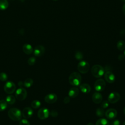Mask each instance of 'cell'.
Segmentation results:
<instances>
[{"label": "cell", "mask_w": 125, "mask_h": 125, "mask_svg": "<svg viewBox=\"0 0 125 125\" xmlns=\"http://www.w3.org/2000/svg\"><path fill=\"white\" fill-rule=\"evenodd\" d=\"M82 77L80 74L77 72L71 73L68 78V82L70 84L73 86H78L81 83Z\"/></svg>", "instance_id": "1"}, {"label": "cell", "mask_w": 125, "mask_h": 125, "mask_svg": "<svg viewBox=\"0 0 125 125\" xmlns=\"http://www.w3.org/2000/svg\"><path fill=\"white\" fill-rule=\"evenodd\" d=\"M8 115L11 120L15 121H20L22 117L21 110L17 108H10L8 112Z\"/></svg>", "instance_id": "2"}, {"label": "cell", "mask_w": 125, "mask_h": 125, "mask_svg": "<svg viewBox=\"0 0 125 125\" xmlns=\"http://www.w3.org/2000/svg\"><path fill=\"white\" fill-rule=\"evenodd\" d=\"M91 74L95 78H99L102 77L104 74V68L100 65L95 64L92 67Z\"/></svg>", "instance_id": "3"}, {"label": "cell", "mask_w": 125, "mask_h": 125, "mask_svg": "<svg viewBox=\"0 0 125 125\" xmlns=\"http://www.w3.org/2000/svg\"><path fill=\"white\" fill-rule=\"evenodd\" d=\"M89 67V63L84 60L80 61L77 66L79 72L82 74H85L88 72Z\"/></svg>", "instance_id": "4"}, {"label": "cell", "mask_w": 125, "mask_h": 125, "mask_svg": "<svg viewBox=\"0 0 125 125\" xmlns=\"http://www.w3.org/2000/svg\"><path fill=\"white\" fill-rule=\"evenodd\" d=\"M27 93L25 89L23 87L18 88L15 93L16 98L20 101L24 100L27 97Z\"/></svg>", "instance_id": "5"}, {"label": "cell", "mask_w": 125, "mask_h": 125, "mask_svg": "<svg viewBox=\"0 0 125 125\" xmlns=\"http://www.w3.org/2000/svg\"><path fill=\"white\" fill-rule=\"evenodd\" d=\"M106 83L105 81L102 79H99L96 81L94 83V88L97 92H102L105 88Z\"/></svg>", "instance_id": "6"}, {"label": "cell", "mask_w": 125, "mask_h": 125, "mask_svg": "<svg viewBox=\"0 0 125 125\" xmlns=\"http://www.w3.org/2000/svg\"><path fill=\"white\" fill-rule=\"evenodd\" d=\"M16 86L15 84L11 81H8L4 85V90L7 94H12L16 90Z\"/></svg>", "instance_id": "7"}, {"label": "cell", "mask_w": 125, "mask_h": 125, "mask_svg": "<svg viewBox=\"0 0 125 125\" xmlns=\"http://www.w3.org/2000/svg\"><path fill=\"white\" fill-rule=\"evenodd\" d=\"M50 115V112L48 109L45 107L40 108L37 113L38 118L41 120H44L47 119Z\"/></svg>", "instance_id": "8"}, {"label": "cell", "mask_w": 125, "mask_h": 125, "mask_svg": "<svg viewBox=\"0 0 125 125\" xmlns=\"http://www.w3.org/2000/svg\"><path fill=\"white\" fill-rule=\"evenodd\" d=\"M120 99V95L117 92L110 93L107 98L108 101L111 104H115L118 102Z\"/></svg>", "instance_id": "9"}, {"label": "cell", "mask_w": 125, "mask_h": 125, "mask_svg": "<svg viewBox=\"0 0 125 125\" xmlns=\"http://www.w3.org/2000/svg\"><path fill=\"white\" fill-rule=\"evenodd\" d=\"M117 115V111L115 109L109 108L105 112V116L108 119L112 120L115 119Z\"/></svg>", "instance_id": "10"}, {"label": "cell", "mask_w": 125, "mask_h": 125, "mask_svg": "<svg viewBox=\"0 0 125 125\" xmlns=\"http://www.w3.org/2000/svg\"><path fill=\"white\" fill-rule=\"evenodd\" d=\"M57 96L54 93H50L45 96L44 101L48 104H53L57 100Z\"/></svg>", "instance_id": "11"}, {"label": "cell", "mask_w": 125, "mask_h": 125, "mask_svg": "<svg viewBox=\"0 0 125 125\" xmlns=\"http://www.w3.org/2000/svg\"><path fill=\"white\" fill-rule=\"evenodd\" d=\"M104 77L106 81L110 83H114L115 81V76L114 74L109 71H107L104 73Z\"/></svg>", "instance_id": "12"}, {"label": "cell", "mask_w": 125, "mask_h": 125, "mask_svg": "<svg viewBox=\"0 0 125 125\" xmlns=\"http://www.w3.org/2000/svg\"><path fill=\"white\" fill-rule=\"evenodd\" d=\"M33 114V111L30 107H25L21 112L22 116L24 119H28L32 117Z\"/></svg>", "instance_id": "13"}, {"label": "cell", "mask_w": 125, "mask_h": 125, "mask_svg": "<svg viewBox=\"0 0 125 125\" xmlns=\"http://www.w3.org/2000/svg\"><path fill=\"white\" fill-rule=\"evenodd\" d=\"M34 54L36 57H41L43 55L45 52V48L43 46L39 45L34 50Z\"/></svg>", "instance_id": "14"}, {"label": "cell", "mask_w": 125, "mask_h": 125, "mask_svg": "<svg viewBox=\"0 0 125 125\" xmlns=\"http://www.w3.org/2000/svg\"><path fill=\"white\" fill-rule=\"evenodd\" d=\"M92 100L94 103L99 104L102 101L103 96L100 92H96L93 94L92 96Z\"/></svg>", "instance_id": "15"}, {"label": "cell", "mask_w": 125, "mask_h": 125, "mask_svg": "<svg viewBox=\"0 0 125 125\" xmlns=\"http://www.w3.org/2000/svg\"><path fill=\"white\" fill-rule=\"evenodd\" d=\"M79 94V89L75 87L71 88L68 93V96L70 98H75L78 96Z\"/></svg>", "instance_id": "16"}, {"label": "cell", "mask_w": 125, "mask_h": 125, "mask_svg": "<svg viewBox=\"0 0 125 125\" xmlns=\"http://www.w3.org/2000/svg\"><path fill=\"white\" fill-rule=\"evenodd\" d=\"M80 89L83 93L86 94L90 92L91 87L88 84L84 83L80 85Z\"/></svg>", "instance_id": "17"}, {"label": "cell", "mask_w": 125, "mask_h": 125, "mask_svg": "<svg viewBox=\"0 0 125 125\" xmlns=\"http://www.w3.org/2000/svg\"><path fill=\"white\" fill-rule=\"evenodd\" d=\"M22 50L26 54L30 55L33 52V49L30 44L25 43L22 46Z\"/></svg>", "instance_id": "18"}, {"label": "cell", "mask_w": 125, "mask_h": 125, "mask_svg": "<svg viewBox=\"0 0 125 125\" xmlns=\"http://www.w3.org/2000/svg\"><path fill=\"white\" fill-rule=\"evenodd\" d=\"M8 7V2L7 0H0V9L4 10Z\"/></svg>", "instance_id": "19"}, {"label": "cell", "mask_w": 125, "mask_h": 125, "mask_svg": "<svg viewBox=\"0 0 125 125\" xmlns=\"http://www.w3.org/2000/svg\"><path fill=\"white\" fill-rule=\"evenodd\" d=\"M5 101L7 104H13L16 102V98L14 96L10 95L6 97Z\"/></svg>", "instance_id": "20"}, {"label": "cell", "mask_w": 125, "mask_h": 125, "mask_svg": "<svg viewBox=\"0 0 125 125\" xmlns=\"http://www.w3.org/2000/svg\"><path fill=\"white\" fill-rule=\"evenodd\" d=\"M95 125H109V124L106 119L101 118L97 121Z\"/></svg>", "instance_id": "21"}, {"label": "cell", "mask_w": 125, "mask_h": 125, "mask_svg": "<svg viewBox=\"0 0 125 125\" xmlns=\"http://www.w3.org/2000/svg\"><path fill=\"white\" fill-rule=\"evenodd\" d=\"M33 84V81L32 79L28 78L26 79L23 82V85L25 87L29 88Z\"/></svg>", "instance_id": "22"}, {"label": "cell", "mask_w": 125, "mask_h": 125, "mask_svg": "<svg viewBox=\"0 0 125 125\" xmlns=\"http://www.w3.org/2000/svg\"><path fill=\"white\" fill-rule=\"evenodd\" d=\"M117 47L120 51L124 50L125 49V42L123 40L119 41L117 43Z\"/></svg>", "instance_id": "23"}, {"label": "cell", "mask_w": 125, "mask_h": 125, "mask_svg": "<svg viewBox=\"0 0 125 125\" xmlns=\"http://www.w3.org/2000/svg\"><path fill=\"white\" fill-rule=\"evenodd\" d=\"M7 106V103L5 100H0V112L4 111Z\"/></svg>", "instance_id": "24"}, {"label": "cell", "mask_w": 125, "mask_h": 125, "mask_svg": "<svg viewBox=\"0 0 125 125\" xmlns=\"http://www.w3.org/2000/svg\"><path fill=\"white\" fill-rule=\"evenodd\" d=\"M96 114L98 117H103L105 114L104 109L102 108L101 107L97 108L96 111Z\"/></svg>", "instance_id": "25"}, {"label": "cell", "mask_w": 125, "mask_h": 125, "mask_svg": "<svg viewBox=\"0 0 125 125\" xmlns=\"http://www.w3.org/2000/svg\"><path fill=\"white\" fill-rule=\"evenodd\" d=\"M41 105V102L38 101V100H34L32 102L31 104V107L33 108H35V109H37V108H38L40 107Z\"/></svg>", "instance_id": "26"}, {"label": "cell", "mask_w": 125, "mask_h": 125, "mask_svg": "<svg viewBox=\"0 0 125 125\" xmlns=\"http://www.w3.org/2000/svg\"><path fill=\"white\" fill-rule=\"evenodd\" d=\"M36 58L34 57H31L29 58L27 60V63L29 65H33L36 62Z\"/></svg>", "instance_id": "27"}, {"label": "cell", "mask_w": 125, "mask_h": 125, "mask_svg": "<svg viewBox=\"0 0 125 125\" xmlns=\"http://www.w3.org/2000/svg\"><path fill=\"white\" fill-rule=\"evenodd\" d=\"M8 79L7 75L4 72H1L0 73V80L1 81H6Z\"/></svg>", "instance_id": "28"}, {"label": "cell", "mask_w": 125, "mask_h": 125, "mask_svg": "<svg viewBox=\"0 0 125 125\" xmlns=\"http://www.w3.org/2000/svg\"><path fill=\"white\" fill-rule=\"evenodd\" d=\"M75 57L78 60H81L83 58V54L80 51H77L75 54Z\"/></svg>", "instance_id": "29"}, {"label": "cell", "mask_w": 125, "mask_h": 125, "mask_svg": "<svg viewBox=\"0 0 125 125\" xmlns=\"http://www.w3.org/2000/svg\"><path fill=\"white\" fill-rule=\"evenodd\" d=\"M109 102L108 101V100H104L101 103V107L104 109L106 108L109 106Z\"/></svg>", "instance_id": "30"}, {"label": "cell", "mask_w": 125, "mask_h": 125, "mask_svg": "<svg viewBox=\"0 0 125 125\" xmlns=\"http://www.w3.org/2000/svg\"><path fill=\"white\" fill-rule=\"evenodd\" d=\"M20 125H30L29 121L26 119H21L20 122Z\"/></svg>", "instance_id": "31"}, {"label": "cell", "mask_w": 125, "mask_h": 125, "mask_svg": "<svg viewBox=\"0 0 125 125\" xmlns=\"http://www.w3.org/2000/svg\"><path fill=\"white\" fill-rule=\"evenodd\" d=\"M50 115H51V117H56L57 116H58V113L56 110H52L50 112Z\"/></svg>", "instance_id": "32"}, {"label": "cell", "mask_w": 125, "mask_h": 125, "mask_svg": "<svg viewBox=\"0 0 125 125\" xmlns=\"http://www.w3.org/2000/svg\"><path fill=\"white\" fill-rule=\"evenodd\" d=\"M110 125H120V121L118 120H114L111 123Z\"/></svg>", "instance_id": "33"}, {"label": "cell", "mask_w": 125, "mask_h": 125, "mask_svg": "<svg viewBox=\"0 0 125 125\" xmlns=\"http://www.w3.org/2000/svg\"><path fill=\"white\" fill-rule=\"evenodd\" d=\"M70 101V97L69 96L65 97L63 99V102L65 104H67L68 103H69Z\"/></svg>", "instance_id": "34"}, {"label": "cell", "mask_w": 125, "mask_h": 125, "mask_svg": "<svg viewBox=\"0 0 125 125\" xmlns=\"http://www.w3.org/2000/svg\"><path fill=\"white\" fill-rule=\"evenodd\" d=\"M118 59L120 61L123 60L124 59V55H123V54H120L118 57Z\"/></svg>", "instance_id": "35"}, {"label": "cell", "mask_w": 125, "mask_h": 125, "mask_svg": "<svg viewBox=\"0 0 125 125\" xmlns=\"http://www.w3.org/2000/svg\"><path fill=\"white\" fill-rule=\"evenodd\" d=\"M122 11H123V14L125 15V4L123 5V6Z\"/></svg>", "instance_id": "36"}, {"label": "cell", "mask_w": 125, "mask_h": 125, "mask_svg": "<svg viewBox=\"0 0 125 125\" xmlns=\"http://www.w3.org/2000/svg\"><path fill=\"white\" fill-rule=\"evenodd\" d=\"M19 85L21 87H22V86L23 85V83H22V82H19Z\"/></svg>", "instance_id": "37"}, {"label": "cell", "mask_w": 125, "mask_h": 125, "mask_svg": "<svg viewBox=\"0 0 125 125\" xmlns=\"http://www.w3.org/2000/svg\"><path fill=\"white\" fill-rule=\"evenodd\" d=\"M86 125H94L93 123H89L88 124H87Z\"/></svg>", "instance_id": "38"}, {"label": "cell", "mask_w": 125, "mask_h": 125, "mask_svg": "<svg viewBox=\"0 0 125 125\" xmlns=\"http://www.w3.org/2000/svg\"><path fill=\"white\" fill-rule=\"evenodd\" d=\"M124 113L125 115V107H124Z\"/></svg>", "instance_id": "39"}, {"label": "cell", "mask_w": 125, "mask_h": 125, "mask_svg": "<svg viewBox=\"0 0 125 125\" xmlns=\"http://www.w3.org/2000/svg\"><path fill=\"white\" fill-rule=\"evenodd\" d=\"M123 125H125V121L123 123Z\"/></svg>", "instance_id": "40"}, {"label": "cell", "mask_w": 125, "mask_h": 125, "mask_svg": "<svg viewBox=\"0 0 125 125\" xmlns=\"http://www.w3.org/2000/svg\"><path fill=\"white\" fill-rule=\"evenodd\" d=\"M124 55L125 56V50L124 51Z\"/></svg>", "instance_id": "41"}, {"label": "cell", "mask_w": 125, "mask_h": 125, "mask_svg": "<svg viewBox=\"0 0 125 125\" xmlns=\"http://www.w3.org/2000/svg\"><path fill=\"white\" fill-rule=\"evenodd\" d=\"M54 0V1H57V0Z\"/></svg>", "instance_id": "42"}, {"label": "cell", "mask_w": 125, "mask_h": 125, "mask_svg": "<svg viewBox=\"0 0 125 125\" xmlns=\"http://www.w3.org/2000/svg\"><path fill=\"white\" fill-rule=\"evenodd\" d=\"M123 1H125V0H122Z\"/></svg>", "instance_id": "43"}]
</instances>
